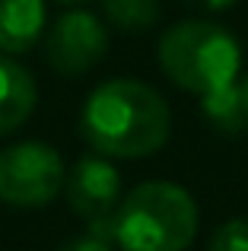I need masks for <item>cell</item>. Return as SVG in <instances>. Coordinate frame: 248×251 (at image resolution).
<instances>
[{"mask_svg": "<svg viewBox=\"0 0 248 251\" xmlns=\"http://www.w3.org/2000/svg\"><path fill=\"white\" fill-rule=\"evenodd\" d=\"M159 67L178 89L200 99L204 115L217 127L245 121L239 96L242 48L220 23L185 19L169 25L159 38Z\"/></svg>", "mask_w": 248, "mask_h": 251, "instance_id": "6da1fadb", "label": "cell"}, {"mask_svg": "<svg viewBox=\"0 0 248 251\" xmlns=\"http://www.w3.org/2000/svg\"><path fill=\"white\" fill-rule=\"evenodd\" d=\"M80 134L99 156L147 159L169 143L172 111L149 83L108 80L96 86L83 102Z\"/></svg>", "mask_w": 248, "mask_h": 251, "instance_id": "7a4b0ae2", "label": "cell"}, {"mask_svg": "<svg viewBox=\"0 0 248 251\" xmlns=\"http://www.w3.org/2000/svg\"><path fill=\"white\" fill-rule=\"evenodd\" d=\"M198 203L175 181H143L121 197L112 242L124 251H185L198 235Z\"/></svg>", "mask_w": 248, "mask_h": 251, "instance_id": "3957f363", "label": "cell"}, {"mask_svg": "<svg viewBox=\"0 0 248 251\" xmlns=\"http://www.w3.org/2000/svg\"><path fill=\"white\" fill-rule=\"evenodd\" d=\"M64 159L42 140H23L0 150V201L16 210L48 207L64 191Z\"/></svg>", "mask_w": 248, "mask_h": 251, "instance_id": "277c9868", "label": "cell"}, {"mask_svg": "<svg viewBox=\"0 0 248 251\" xmlns=\"http://www.w3.org/2000/svg\"><path fill=\"white\" fill-rule=\"evenodd\" d=\"M42 51L57 76H83L108 54V29L96 13L67 10L45 29Z\"/></svg>", "mask_w": 248, "mask_h": 251, "instance_id": "5b68a950", "label": "cell"}, {"mask_svg": "<svg viewBox=\"0 0 248 251\" xmlns=\"http://www.w3.org/2000/svg\"><path fill=\"white\" fill-rule=\"evenodd\" d=\"M64 194L76 216L89 226V232H102L112 239V220L121 203V178L108 156H83L64 178Z\"/></svg>", "mask_w": 248, "mask_h": 251, "instance_id": "8992f818", "label": "cell"}, {"mask_svg": "<svg viewBox=\"0 0 248 251\" xmlns=\"http://www.w3.org/2000/svg\"><path fill=\"white\" fill-rule=\"evenodd\" d=\"M48 29L45 0H0V51L25 54L42 45Z\"/></svg>", "mask_w": 248, "mask_h": 251, "instance_id": "52a82bcc", "label": "cell"}, {"mask_svg": "<svg viewBox=\"0 0 248 251\" xmlns=\"http://www.w3.org/2000/svg\"><path fill=\"white\" fill-rule=\"evenodd\" d=\"M38 102V86L25 67L0 57V137L19 130L32 118Z\"/></svg>", "mask_w": 248, "mask_h": 251, "instance_id": "ba28073f", "label": "cell"}, {"mask_svg": "<svg viewBox=\"0 0 248 251\" xmlns=\"http://www.w3.org/2000/svg\"><path fill=\"white\" fill-rule=\"evenodd\" d=\"M105 19L121 32H149L162 16L159 0H102Z\"/></svg>", "mask_w": 248, "mask_h": 251, "instance_id": "9c48e42d", "label": "cell"}, {"mask_svg": "<svg viewBox=\"0 0 248 251\" xmlns=\"http://www.w3.org/2000/svg\"><path fill=\"white\" fill-rule=\"evenodd\" d=\"M207 251H248V220H229L213 232Z\"/></svg>", "mask_w": 248, "mask_h": 251, "instance_id": "30bf717a", "label": "cell"}, {"mask_svg": "<svg viewBox=\"0 0 248 251\" xmlns=\"http://www.w3.org/2000/svg\"><path fill=\"white\" fill-rule=\"evenodd\" d=\"M57 251H112V239L102 232H86V235H76V239L64 242Z\"/></svg>", "mask_w": 248, "mask_h": 251, "instance_id": "8fae6325", "label": "cell"}, {"mask_svg": "<svg viewBox=\"0 0 248 251\" xmlns=\"http://www.w3.org/2000/svg\"><path fill=\"white\" fill-rule=\"evenodd\" d=\"M188 6H198V10H210V13H220V10H229L236 0H181Z\"/></svg>", "mask_w": 248, "mask_h": 251, "instance_id": "7c38bea8", "label": "cell"}, {"mask_svg": "<svg viewBox=\"0 0 248 251\" xmlns=\"http://www.w3.org/2000/svg\"><path fill=\"white\" fill-rule=\"evenodd\" d=\"M239 96H242V111H245V118H248V76L239 83Z\"/></svg>", "mask_w": 248, "mask_h": 251, "instance_id": "4fadbf2b", "label": "cell"}, {"mask_svg": "<svg viewBox=\"0 0 248 251\" xmlns=\"http://www.w3.org/2000/svg\"><path fill=\"white\" fill-rule=\"evenodd\" d=\"M57 3H67V6H83V3H93V0H57Z\"/></svg>", "mask_w": 248, "mask_h": 251, "instance_id": "5bb4252c", "label": "cell"}]
</instances>
